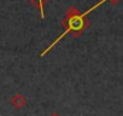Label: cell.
<instances>
[{
	"label": "cell",
	"mask_w": 123,
	"mask_h": 116,
	"mask_svg": "<svg viewBox=\"0 0 123 116\" xmlns=\"http://www.w3.org/2000/svg\"><path fill=\"white\" fill-rule=\"evenodd\" d=\"M25 104H27V99H25V97H24L23 94H21V93H17V94H15V96L11 98V105H12L13 108H16V109H22Z\"/></svg>",
	"instance_id": "cell-2"
},
{
	"label": "cell",
	"mask_w": 123,
	"mask_h": 116,
	"mask_svg": "<svg viewBox=\"0 0 123 116\" xmlns=\"http://www.w3.org/2000/svg\"><path fill=\"white\" fill-rule=\"evenodd\" d=\"M85 16H86V15H80L76 9L69 7V9L67 10V18H65V21L63 22V26L65 27V32L62 34L48 48H46V50L41 53V56H45L48 51H51L52 47H53L57 42H59L67 34H73L74 36L80 35V34L82 33V30L87 27V21L85 19Z\"/></svg>",
	"instance_id": "cell-1"
},
{
	"label": "cell",
	"mask_w": 123,
	"mask_h": 116,
	"mask_svg": "<svg viewBox=\"0 0 123 116\" xmlns=\"http://www.w3.org/2000/svg\"><path fill=\"white\" fill-rule=\"evenodd\" d=\"M49 116H59V114H57V112H52Z\"/></svg>",
	"instance_id": "cell-4"
},
{
	"label": "cell",
	"mask_w": 123,
	"mask_h": 116,
	"mask_svg": "<svg viewBox=\"0 0 123 116\" xmlns=\"http://www.w3.org/2000/svg\"><path fill=\"white\" fill-rule=\"evenodd\" d=\"M30 1L35 5V7H37L40 10V15H41V17H43L45 16L43 15V4L46 0H30Z\"/></svg>",
	"instance_id": "cell-3"
}]
</instances>
